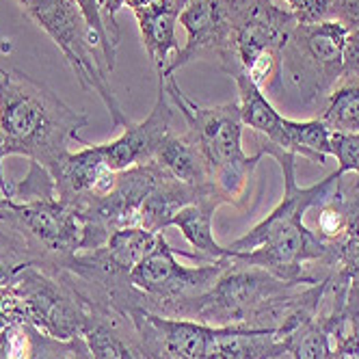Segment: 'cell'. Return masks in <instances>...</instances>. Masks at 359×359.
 I'll return each instance as SVG.
<instances>
[{"instance_id":"cell-8","label":"cell","mask_w":359,"mask_h":359,"mask_svg":"<svg viewBox=\"0 0 359 359\" xmlns=\"http://www.w3.org/2000/svg\"><path fill=\"white\" fill-rule=\"evenodd\" d=\"M348 29L338 22L297 24L281 50V81L301 104H314L344 79V48Z\"/></svg>"},{"instance_id":"cell-9","label":"cell","mask_w":359,"mask_h":359,"mask_svg":"<svg viewBox=\"0 0 359 359\" xmlns=\"http://www.w3.org/2000/svg\"><path fill=\"white\" fill-rule=\"evenodd\" d=\"M225 260L206 262L199 266H182L175 258V249L167 243L165 234H158L156 247L130 271V286L137 290L130 310H145L163 318H173L180 305L206 292L221 271ZM128 310V312H130ZM126 312V314H128Z\"/></svg>"},{"instance_id":"cell-16","label":"cell","mask_w":359,"mask_h":359,"mask_svg":"<svg viewBox=\"0 0 359 359\" xmlns=\"http://www.w3.org/2000/svg\"><path fill=\"white\" fill-rule=\"evenodd\" d=\"M151 163H156L163 171H167L171 177L180 180L182 184L206 193V191H217L210 177V167L206 163L201 147L189 133H175L171 130L161 149L156 151Z\"/></svg>"},{"instance_id":"cell-1","label":"cell","mask_w":359,"mask_h":359,"mask_svg":"<svg viewBox=\"0 0 359 359\" xmlns=\"http://www.w3.org/2000/svg\"><path fill=\"white\" fill-rule=\"evenodd\" d=\"M258 151L279 163L284 175V197L251 232L227 245L229 255L245 264L260 266L279 279L316 284L329 273V255L305 223V215L342 173L333 171L316 184L299 187L294 154L266 141H260Z\"/></svg>"},{"instance_id":"cell-28","label":"cell","mask_w":359,"mask_h":359,"mask_svg":"<svg viewBox=\"0 0 359 359\" xmlns=\"http://www.w3.org/2000/svg\"><path fill=\"white\" fill-rule=\"evenodd\" d=\"M329 359H359V333L348 329L344 336L333 346V353Z\"/></svg>"},{"instance_id":"cell-6","label":"cell","mask_w":359,"mask_h":359,"mask_svg":"<svg viewBox=\"0 0 359 359\" xmlns=\"http://www.w3.org/2000/svg\"><path fill=\"white\" fill-rule=\"evenodd\" d=\"M236 74L275 95L281 87V50L299 24L294 11L277 7L273 0H229ZM232 76V79H234Z\"/></svg>"},{"instance_id":"cell-27","label":"cell","mask_w":359,"mask_h":359,"mask_svg":"<svg viewBox=\"0 0 359 359\" xmlns=\"http://www.w3.org/2000/svg\"><path fill=\"white\" fill-rule=\"evenodd\" d=\"M344 76L359 79V27L348 31L344 48Z\"/></svg>"},{"instance_id":"cell-32","label":"cell","mask_w":359,"mask_h":359,"mask_svg":"<svg viewBox=\"0 0 359 359\" xmlns=\"http://www.w3.org/2000/svg\"><path fill=\"white\" fill-rule=\"evenodd\" d=\"M145 355H147V359H180V357H175V355H171L167 351H147Z\"/></svg>"},{"instance_id":"cell-23","label":"cell","mask_w":359,"mask_h":359,"mask_svg":"<svg viewBox=\"0 0 359 359\" xmlns=\"http://www.w3.org/2000/svg\"><path fill=\"white\" fill-rule=\"evenodd\" d=\"M331 156L338 161V173H353L359 177V133H331Z\"/></svg>"},{"instance_id":"cell-21","label":"cell","mask_w":359,"mask_h":359,"mask_svg":"<svg viewBox=\"0 0 359 359\" xmlns=\"http://www.w3.org/2000/svg\"><path fill=\"white\" fill-rule=\"evenodd\" d=\"M299 22H338L353 31L359 27V0H312L310 7L299 15Z\"/></svg>"},{"instance_id":"cell-17","label":"cell","mask_w":359,"mask_h":359,"mask_svg":"<svg viewBox=\"0 0 359 359\" xmlns=\"http://www.w3.org/2000/svg\"><path fill=\"white\" fill-rule=\"evenodd\" d=\"M221 206H225L223 197L217 191H210L199 195L182 210H177L175 217L171 219V225L182 232V236L189 241L195 253H199L206 262H217L229 255V249L221 247L212 234V219Z\"/></svg>"},{"instance_id":"cell-24","label":"cell","mask_w":359,"mask_h":359,"mask_svg":"<svg viewBox=\"0 0 359 359\" xmlns=\"http://www.w3.org/2000/svg\"><path fill=\"white\" fill-rule=\"evenodd\" d=\"M37 359H93L83 336L72 340H57L43 336Z\"/></svg>"},{"instance_id":"cell-11","label":"cell","mask_w":359,"mask_h":359,"mask_svg":"<svg viewBox=\"0 0 359 359\" xmlns=\"http://www.w3.org/2000/svg\"><path fill=\"white\" fill-rule=\"evenodd\" d=\"M180 24L187 29V43L180 48L167 69L158 74V79L173 76V72L197 59L217 61L227 76L236 74L229 0H189L180 13Z\"/></svg>"},{"instance_id":"cell-2","label":"cell","mask_w":359,"mask_h":359,"mask_svg":"<svg viewBox=\"0 0 359 359\" xmlns=\"http://www.w3.org/2000/svg\"><path fill=\"white\" fill-rule=\"evenodd\" d=\"M323 292L325 279L316 284L286 281L227 255L225 269L215 284L180 305L173 318L210 327L273 329L284 336L318 310Z\"/></svg>"},{"instance_id":"cell-15","label":"cell","mask_w":359,"mask_h":359,"mask_svg":"<svg viewBox=\"0 0 359 359\" xmlns=\"http://www.w3.org/2000/svg\"><path fill=\"white\" fill-rule=\"evenodd\" d=\"M128 327L130 318L97 305L83 331L93 359H147L135 327L133 331Z\"/></svg>"},{"instance_id":"cell-3","label":"cell","mask_w":359,"mask_h":359,"mask_svg":"<svg viewBox=\"0 0 359 359\" xmlns=\"http://www.w3.org/2000/svg\"><path fill=\"white\" fill-rule=\"evenodd\" d=\"M89 117L67 107L46 85L20 69L0 65V137L9 156H24L57 175L69 154V143L81 139Z\"/></svg>"},{"instance_id":"cell-5","label":"cell","mask_w":359,"mask_h":359,"mask_svg":"<svg viewBox=\"0 0 359 359\" xmlns=\"http://www.w3.org/2000/svg\"><path fill=\"white\" fill-rule=\"evenodd\" d=\"M18 3L24 13L57 43L83 89L102 100V104L111 113L113 126H130V117L123 113L117 95L113 93L109 81L111 69L104 55L76 0H18Z\"/></svg>"},{"instance_id":"cell-22","label":"cell","mask_w":359,"mask_h":359,"mask_svg":"<svg viewBox=\"0 0 359 359\" xmlns=\"http://www.w3.org/2000/svg\"><path fill=\"white\" fill-rule=\"evenodd\" d=\"M331 271H336L346 281V307L348 316H355L359 312V241L342 255L338 264Z\"/></svg>"},{"instance_id":"cell-14","label":"cell","mask_w":359,"mask_h":359,"mask_svg":"<svg viewBox=\"0 0 359 359\" xmlns=\"http://www.w3.org/2000/svg\"><path fill=\"white\" fill-rule=\"evenodd\" d=\"M189 0H154V3L133 9L143 37L145 53L158 74L167 69L171 59L180 53L175 24Z\"/></svg>"},{"instance_id":"cell-7","label":"cell","mask_w":359,"mask_h":359,"mask_svg":"<svg viewBox=\"0 0 359 359\" xmlns=\"http://www.w3.org/2000/svg\"><path fill=\"white\" fill-rule=\"evenodd\" d=\"M11 288L24 301L29 323L57 340L83 336L91 312L97 307L79 277L57 264L24 266Z\"/></svg>"},{"instance_id":"cell-13","label":"cell","mask_w":359,"mask_h":359,"mask_svg":"<svg viewBox=\"0 0 359 359\" xmlns=\"http://www.w3.org/2000/svg\"><path fill=\"white\" fill-rule=\"evenodd\" d=\"M173 111L175 109L165 87L158 83V95L156 102H154L151 113L139 123L126 126L123 133L115 141L97 145V151L104 158L107 167L113 171H123L151 163L165 137L173 130Z\"/></svg>"},{"instance_id":"cell-4","label":"cell","mask_w":359,"mask_h":359,"mask_svg":"<svg viewBox=\"0 0 359 359\" xmlns=\"http://www.w3.org/2000/svg\"><path fill=\"white\" fill-rule=\"evenodd\" d=\"M158 83L165 87L173 109L182 115L187 133L197 141L206 156L217 193L229 206L247 210L253 173L264 154L255 151L253 156H249L243 149L245 123L238 100L219 107H201L180 89L173 76L158 79Z\"/></svg>"},{"instance_id":"cell-18","label":"cell","mask_w":359,"mask_h":359,"mask_svg":"<svg viewBox=\"0 0 359 359\" xmlns=\"http://www.w3.org/2000/svg\"><path fill=\"white\" fill-rule=\"evenodd\" d=\"M323 123L329 133L357 135L359 133V79H344L327 95Z\"/></svg>"},{"instance_id":"cell-12","label":"cell","mask_w":359,"mask_h":359,"mask_svg":"<svg viewBox=\"0 0 359 359\" xmlns=\"http://www.w3.org/2000/svg\"><path fill=\"white\" fill-rule=\"evenodd\" d=\"M305 219L312 221V232L327 249L329 271L342 255L359 241V177L333 180L327 193L307 210Z\"/></svg>"},{"instance_id":"cell-26","label":"cell","mask_w":359,"mask_h":359,"mask_svg":"<svg viewBox=\"0 0 359 359\" xmlns=\"http://www.w3.org/2000/svg\"><path fill=\"white\" fill-rule=\"evenodd\" d=\"M29 264L31 262H27L11 251H0V288H11L18 273Z\"/></svg>"},{"instance_id":"cell-29","label":"cell","mask_w":359,"mask_h":359,"mask_svg":"<svg viewBox=\"0 0 359 359\" xmlns=\"http://www.w3.org/2000/svg\"><path fill=\"white\" fill-rule=\"evenodd\" d=\"M154 3V0H104V5H107V13L111 20L117 22V13L123 9V7H130V9H139V7H145Z\"/></svg>"},{"instance_id":"cell-31","label":"cell","mask_w":359,"mask_h":359,"mask_svg":"<svg viewBox=\"0 0 359 359\" xmlns=\"http://www.w3.org/2000/svg\"><path fill=\"white\" fill-rule=\"evenodd\" d=\"M288 3V7H290V11H294V15H297V20H299V15L310 7V3L312 0H286Z\"/></svg>"},{"instance_id":"cell-10","label":"cell","mask_w":359,"mask_h":359,"mask_svg":"<svg viewBox=\"0 0 359 359\" xmlns=\"http://www.w3.org/2000/svg\"><path fill=\"white\" fill-rule=\"evenodd\" d=\"M238 87V107L243 123L262 141L286 149L299 158H305L314 165H325L331 156V133L323 123V119L310 121H294L281 115L273 104L269 95L255 87L247 76H234Z\"/></svg>"},{"instance_id":"cell-30","label":"cell","mask_w":359,"mask_h":359,"mask_svg":"<svg viewBox=\"0 0 359 359\" xmlns=\"http://www.w3.org/2000/svg\"><path fill=\"white\" fill-rule=\"evenodd\" d=\"M9 156L7 154V147H5V141L3 137H0V191L5 193V197L11 199V193H13V182H9V180L5 177V169H3V161Z\"/></svg>"},{"instance_id":"cell-19","label":"cell","mask_w":359,"mask_h":359,"mask_svg":"<svg viewBox=\"0 0 359 359\" xmlns=\"http://www.w3.org/2000/svg\"><path fill=\"white\" fill-rule=\"evenodd\" d=\"M76 5H79L81 11L85 13L89 29L100 43L102 55H104V61H107L109 69L113 72L115 59H117V48H119L117 22L109 18L104 0H76Z\"/></svg>"},{"instance_id":"cell-25","label":"cell","mask_w":359,"mask_h":359,"mask_svg":"<svg viewBox=\"0 0 359 359\" xmlns=\"http://www.w3.org/2000/svg\"><path fill=\"white\" fill-rule=\"evenodd\" d=\"M15 323H29L27 307L13 288H0V331Z\"/></svg>"},{"instance_id":"cell-20","label":"cell","mask_w":359,"mask_h":359,"mask_svg":"<svg viewBox=\"0 0 359 359\" xmlns=\"http://www.w3.org/2000/svg\"><path fill=\"white\" fill-rule=\"evenodd\" d=\"M46 333L31 323H15L0 331V359H37Z\"/></svg>"}]
</instances>
